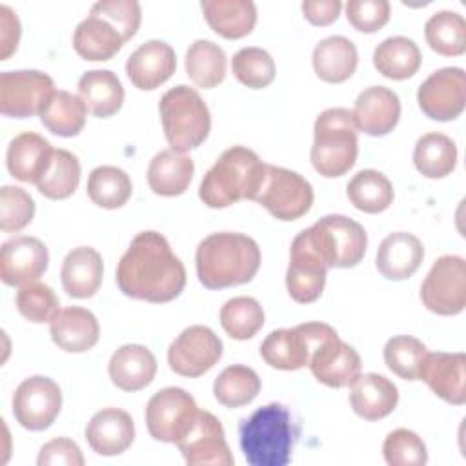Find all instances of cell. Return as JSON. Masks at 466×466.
Returning a JSON list of instances; mask_svg holds the SVG:
<instances>
[{
	"mask_svg": "<svg viewBox=\"0 0 466 466\" xmlns=\"http://www.w3.org/2000/svg\"><path fill=\"white\" fill-rule=\"evenodd\" d=\"M116 284L126 297L162 304L186 286V268L158 231H140L116 266Z\"/></svg>",
	"mask_w": 466,
	"mask_h": 466,
	"instance_id": "6da1fadb",
	"label": "cell"
},
{
	"mask_svg": "<svg viewBox=\"0 0 466 466\" xmlns=\"http://www.w3.org/2000/svg\"><path fill=\"white\" fill-rule=\"evenodd\" d=\"M197 277L208 289L249 282L260 268V248L244 233H211L197 248Z\"/></svg>",
	"mask_w": 466,
	"mask_h": 466,
	"instance_id": "7a4b0ae2",
	"label": "cell"
},
{
	"mask_svg": "<svg viewBox=\"0 0 466 466\" xmlns=\"http://www.w3.org/2000/svg\"><path fill=\"white\" fill-rule=\"evenodd\" d=\"M299 437L288 406L269 402L238 424L240 450L251 466H286Z\"/></svg>",
	"mask_w": 466,
	"mask_h": 466,
	"instance_id": "3957f363",
	"label": "cell"
},
{
	"mask_svg": "<svg viewBox=\"0 0 466 466\" xmlns=\"http://www.w3.org/2000/svg\"><path fill=\"white\" fill-rule=\"evenodd\" d=\"M266 175V162L244 146L226 149L204 175L198 197L213 209L228 208L238 200H255Z\"/></svg>",
	"mask_w": 466,
	"mask_h": 466,
	"instance_id": "277c9868",
	"label": "cell"
},
{
	"mask_svg": "<svg viewBox=\"0 0 466 466\" xmlns=\"http://www.w3.org/2000/svg\"><path fill=\"white\" fill-rule=\"evenodd\" d=\"M357 126L353 113L346 107L324 109L313 126L311 164L326 178L346 175L359 155Z\"/></svg>",
	"mask_w": 466,
	"mask_h": 466,
	"instance_id": "5b68a950",
	"label": "cell"
},
{
	"mask_svg": "<svg viewBox=\"0 0 466 466\" xmlns=\"http://www.w3.org/2000/svg\"><path fill=\"white\" fill-rule=\"evenodd\" d=\"M158 111L171 149L186 153L208 138L211 115L197 89L184 84L167 89L160 98Z\"/></svg>",
	"mask_w": 466,
	"mask_h": 466,
	"instance_id": "8992f818",
	"label": "cell"
},
{
	"mask_svg": "<svg viewBox=\"0 0 466 466\" xmlns=\"http://www.w3.org/2000/svg\"><path fill=\"white\" fill-rule=\"evenodd\" d=\"M302 235L326 268H353L366 253L368 235L364 228L344 215H326Z\"/></svg>",
	"mask_w": 466,
	"mask_h": 466,
	"instance_id": "52a82bcc",
	"label": "cell"
},
{
	"mask_svg": "<svg viewBox=\"0 0 466 466\" xmlns=\"http://www.w3.org/2000/svg\"><path fill=\"white\" fill-rule=\"evenodd\" d=\"M335 335L337 331L324 322H304L295 328H280L262 340L260 357L275 370H300L309 364L315 348Z\"/></svg>",
	"mask_w": 466,
	"mask_h": 466,
	"instance_id": "ba28073f",
	"label": "cell"
},
{
	"mask_svg": "<svg viewBox=\"0 0 466 466\" xmlns=\"http://www.w3.org/2000/svg\"><path fill=\"white\" fill-rule=\"evenodd\" d=\"M255 202L264 206L275 218L289 222L311 209L313 187L297 171L266 164V175Z\"/></svg>",
	"mask_w": 466,
	"mask_h": 466,
	"instance_id": "9c48e42d",
	"label": "cell"
},
{
	"mask_svg": "<svg viewBox=\"0 0 466 466\" xmlns=\"http://www.w3.org/2000/svg\"><path fill=\"white\" fill-rule=\"evenodd\" d=\"M422 304L437 315H459L466 306V262L457 255L439 257L420 284Z\"/></svg>",
	"mask_w": 466,
	"mask_h": 466,
	"instance_id": "30bf717a",
	"label": "cell"
},
{
	"mask_svg": "<svg viewBox=\"0 0 466 466\" xmlns=\"http://www.w3.org/2000/svg\"><path fill=\"white\" fill-rule=\"evenodd\" d=\"M198 413L195 399L182 388L158 390L146 406L147 431L155 441L177 444Z\"/></svg>",
	"mask_w": 466,
	"mask_h": 466,
	"instance_id": "8fae6325",
	"label": "cell"
},
{
	"mask_svg": "<svg viewBox=\"0 0 466 466\" xmlns=\"http://www.w3.org/2000/svg\"><path fill=\"white\" fill-rule=\"evenodd\" d=\"M55 91L53 78L42 71H4L0 75V111L13 118L40 115Z\"/></svg>",
	"mask_w": 466,
	"mask_h": 466,
	"instance_id": "7c38bea8",
	"label": "cell"
},
{
	"mask_svg": "<svg viewBox=\"0 0 466 466\" xmlns=\"http://www.w3.org/2000/svg\"><path fill=\"white\" fill-rule=\"evenodd\" d=\"M62 410V391L58 384L42 375L24 379L13 395V415L29 431L49 428Z\"/></svg>",
	"mask_w": 466,
	"mask_h": 466,
	"instance_id": "4fadbf2b",
	"label": "cell"
},
{
	"mask_svg": "<svg viewBox=\"0 0 466 466\" xmlns=\"http://www.w3.org/2000/svg\"><path fill=\"white\" fill-rule=\"evenodd\" d=\"M222 357V340L208 326L186 328L167 350L169 368L182 377L208 373Z\"/></svg>",
	"mask_w": 466,
	"mask_h": 466,
	"instance_id": "5bb4252c",
	"label": "cell"
},
{
	"mask_svg": "<svg viewBox=\"0 0 466 466\" xmlns=\"http://www.w3.org/2000/svg\"><path fill=\"white\" fill-rule=\"evenodd\" d=\"M417 102L431 120L448 122L457 118L466 106V73L462 67L433 71L419 87Z\"/></svg>",
	"mask_w": 466,
	"mask_h": 466,
	"instance_id": "9a60e30c",
	"label": "cell"
},
{
	"mask_svg": "<svg viewBox=\"0 0 466 466\" xmlns=\"http://www.w3.org/2000/svg\"><path fill=\"white\" fill-rule=\"evenodd\" d=\"M177 446L184 461L191 466H231L235 462L220 420L206 410H198L193 424Z\"/></svg>",
	"mask_w": 466,
	"mask_h": 466,
	"instance_id": "2e32d148",
	"label": "cell"
},
{
	"mask_svg": "<svg viewBox=\"0 0 466 466\" xmlns=\"http://www.w3.org/2000/svg\"><path fill=\"white\" fill-rule=\"evenodd\" d=\"M49 253L36 237L20 235L9 238L0 249V279L7 286H27L36 282L47 269Z\"/></svg>",
	"mask_w": 466,
	"mask_h": 466,
	"instance_id": "e0dca14e",
	"label": "cell"
},
{
	"mask_svg": "<svg viewBox=\"0 0 466 466\" xmlns=\"http://www.w3.org/2000/svg\"><path fill=\"white\" fill-rule=\"evenodd\" d=\"M326 264L306 242L302 231L293 238L289 249V266L286 271V288L289 297L299 304L315 302L326 284Z\"/></svg>",
	"mask_w": 466,
	"mask_h": 466,
	"instance_id": "ac0fdd59",
	"label": "cell"
},
{
	"mask_svg": "<svg viewBox=\"0 0 466 466\" xmlns=\"http://www.w3.org/2000/svg\"><path fill=\"white\" fill-rule=\"evenodd\" d=\"M419 379L442 400L455 406L466 402V355L462 351L426 353Z\"/></svg>",
	"mask_w": 466,
	"mask_h": 466,
	"instance_id": "d6986e66",
	"label": "cell"
},
{
	"mask_svg": "<svg viewBox=\"0 0 466 466\" xmlns=\"http://www.w3.org/2000/svg\"><path fill=\"white\" fill-rule=\"evenodd\" d=\"M308 366L313 377L329 388L350 386L362 368L359 353L340 340L339 335L319 344L311 353Z\"/></svg>",
	"mask_w": 466,
	"mask_h": 466,
	"instance_id": "ffe728a7",
	"label": "cell"
},
{
	"mask_svg": "<svg viewBox=\"0 0 466 466\" xmlns=\"http://www.w3.org/2000/svg\"><path fill=\"white\" fill-rule=\"evenodd\" d=\"M351 113L359 131L371 137H382L397 126L400 118V100L390 87L371 86L360 91Z\"/></svg>",
	"mask_w": 466,
	"mask_h": 466,
	"instance_id": "44dd1931",
	"label": "cell"
},
{
	"mask_svg": "<svg viewBox=\"0 0 466 466\" xmlns=\"http://www.w3.org/2000/svg\"><path fill=\"white\" fill-rule=\"evenodd\" d=\"M177 69V56L164 40H147L138 46L126 62V73L131 84L142 91L157 89L171 78Z\"/></svg>",
	"mask_w": 466,
	"mask_h": 466,
	"instance_id": "7402d4cb",
	"label": "cell"
},
{
	"mask_svg": "<svg viewBox=\"0 0 466 466\" xmlns=\"http://www.w3.org/2000/svg\"><path fill=\"white\" fill-rule=\"evenodd\" d=\"M84 435L95 453L113 457L124 453L133 444L135 424L127 411L104 408L91 417Z\"/></svg>",
	"mask_w": 466,
	"mask_h": 466,
	"instance_id": "603a6c76",
	"label": "cell"
},
{
	"mask_svg": "<svg viewBox=\"0 0 466 466\" xmlns=\"http://www.w3.org/2000/svg\"><path fill=\"white\" fill-rule=\"evenodd\" d=\"M53 146L42 135L25 131L16 135L5 153L9 173L27 184H38L53 160Z\"/></svg>",
	"mask_w": 466,
	"mask_h": 466,
	"instance_id": "cb8c5ba5",
	"label": "cell"
},
{
	"mask_svg": "<svg viewBox=\"0 0 466 466\" xmlns=\"http://www.w3.org/2000/svg\"><path fill=\"white\" fill-rule=\"evenodd\" d=\"M399 402L397 386L379 373H359L350 384V404L366 420L388 417Z\"/></svg>",
	"mask_w": 466,
	"mask_h": 466,
	"instance_id": "d4e9b609",
	"label": "cell"
},
{
	"mask_svg": "<svg viewBox=\"0 0 466 466\" xmlns=\"http://www.w3.org/2000/svg\"><path fill=\"white\" fill-rule=\"evenodd\" d=\"M49 333L60 350L69 353H84L98 342L100 326L89 309L71 306L58 309V313L51 319Z\"/></svg>",
	"mask_w": 466,
	"mask_h": 466,
	"instance_id": "484cf974",
	"label": "cell"
},
{
	"mask_svg": "<svg viewBox=\"0 0 466 466\" xmlns=\"http://www.w3.org/2000/svg\"><path fill=\"white\" fill-rule=\"evenodd\" d=\"M424 258L422 242L406 231L390 233L377 249V269L390 280L410 279Z\"/></svg>",
	"mask_w": 466,
	"mask_h": 466,
	"instance_id": "4316f807",
	"label": "cell"
},
{
	"mask_svg": "<svg viewBox=\"0 0 466 466\" xmlns=\"http://www.w3.org/2000/svg\"><path fill=\"white\" fill-rule=\"evenodd\" d=\"M111 382L124 391H138L149 386L157 373V359L142 344H124L107 364Z\"/></svg>",
	"mask_w": 466,
	"mask_h": 466,
	"instance_id": "83f0119b",
	"label": "cell"
},
{
	"mask_svg": "<svg viewBox=\"0 0 466 466\" xmlns=\"http://www.w3.org/2000/svg\"><path fill=\"white\" fill-rule=\"evenodd\" d=\"M102 275H104L102 257L95 248H89V246L73 248L66 255L60 269L62 288L73 299L93 297L102 284Z\"/></svg>",
	"mask_w": 466,
	"mask_h": 466,
	"instance_id": "f1b7e54d",
	"label": "cell"
},
{
	"mask_svg": "<svg viewBox=\"0 0 466 466\" xmlns=\"http://www.w3.org/2000/svg\"><path fill=\"white\" fill-rule=\"evenodd\" d=\"M120 31L104 16L89 13L73 33V47L84 58L91 62H104L113 58L124 46Z\"/></svg>",
	"mask_w": 466,
	"mask_h": 466,
	"instance_id": "f546056e",
	"label": "cell"
},
{
	"mask_svg": "<svg viewBox=\"0 0 466 466\" xmlns=\"http://www.w3.org/2000/svg\"><path fill=\"white\" fill-rule=\"evenodd\" d=\"M195 173L193 160L175 149L158 151L147 167V184L155 195L177 197L191 184Z\"/></svg>",
	"mask_w": 466,
	"mask_h": 466,
	"instance_id": "4dcf8cb0",
	"label": "cell"
},
{
	"mask_svg": "<svg viewBox=\"0 0 466 466\" xmlns=\"http://www.w3.org/2000/svg\"><path fill=\"white\" fill-rule=\"evenodd\" d=\"M200 7L209 27L229 40L249 35L257 24V7L251 0H202Z\"/></svg>",
	"mask_w": 466,
	"mask_h": 466,
	"instance_id": "1f68e13d",
	"label": "cell"
},
{
	"mask_svg": "<svg viewBox=\"0 0 466 466\" xmlns=\"http://www.w3.org/2000/svg\"><path fill=\"white\" fill-rule=\"evenodd\" d=\"M313 69L317 76L328 84L348 80L359 64L355 44L340 35L322 38L313 49Z\"/></svg>",
	"mask_w": 466,
	"mask_h": 466,
	"instance_id": "d6a6232c",
	"label": "cell"
},
{
	"mask_svg": "<svg viewBox=\"0 0 466 466\" xmlns=\"http://www.w3.org/2000/svg\"><path fill=\"white\" fill-rule=\"evenodd\" d=\"M78 96L84 100L89 113L98 118H107L122 107L124 87L113 71L91 69L78 80Z\"/></svg>",
	"mask_w": 466,
	"mask_h": 466,
	"instance_id": "836d02e7",
	"label": "cell"
},
{
	"mask_svg": "<svg viewBox=\"0 0 466 466\" xmlns=\"http://www.w3.org/2000/svg\"><path fill=\"white\" fill-rule=\"evenodd\" d=\"M420 49L408 36H390L373 51L375 69L391 80H406L420 67Z\"/></svg>",
	"mask_w": 466,
	"mask_h": 466,
	"instance_id": "e575fe53",
	"label": "cell"
},
{
	"mask_svg": "<svg viewBox=\"0 0 466 466\" xmlns=\"http://www.w3.org/2000/svg\"><path fill=\"white\" fill-rule=\"evenodd\" d=\"M87 107L84 100L69 91L58 89L40 111V120L47 131L58 137H76L86 124Z\"/></svg>",
	"mask_w": 466,
	"mask_h": 466,
	"instance_id": "d590c367",
	"label": "cell"
},
{
	"mask_svg": "<svg viewBox=\"0 0 466 466\" xmlns=\"http://www.w3.org/2000/svg\"><path fill=\"white\" fill-rule=\"evenodd\" d=\"M413 164L428 178L448 177L457 164V146L442 133H426L415 142Z\"/></svg>",
	"mask_w": 466,
	"mask_h": 466,
	"instance_id": "8d00e7d4",
	"label": "cell"
},
{
	"mask_svg": "<svg viewBox=\"0 0 466 466\" xmlns=\"http://www.w3.org/2000/svg\"><path fill=\"white\" fill-rule=\"evenodd\" d=\"M346 195L359 211L375 215L391 206L393 186L384 173L377 169H362L350 178Z\"/></svg>",
	"mask_w": 466,
	"mask_h": 466,
	"instance_id": "74e56055",
	"label": "cell"
},
{
	"mask_svg": "<svg viewBox=\"0 0 466 466\" xmlns=\"http://www.w3.org/2000/svg\"><path fill=\"white\" fill-rule=\"evenodd\" d=\"M186 73L195 86L211 89L218 86L226 76V53L224 49L211 42L198 38L186 53Z\"/></svg>",
	"mask_w": 466,
	"mask_h": 466,
	"instance_id": "f35d334b",
	"label": "cell"
},
{
	"mask_svg": "<svg viewBox=\"0 0 466 466\" xmlns=\"http://www.w3.org/2000/svg\"><path fill=\"white\" fill-rule=\"evenodd\" d=\"M424 36L435 53L459 56L466 51V20L455 11H437L428 18Z\"/></svg>",
	"mask_w": 466,
	"mask_h": 466,
	"instance_id": "ab89813d",
	"label": "cell"
},
{
	"mask_svg": "<svg viewBox=\"0 0 466 466\" xmlns=\"http://www.w3.org/2000/svg\"><path fill=\"white\" fill-rule=\"evenodd\" d=\"M260 391V379L255 370L244 364H231L213 382L215 399L226 408L249 404Z\"/></svg>",
	"mask_w": 466,
	"mask_h": 466,
	"instance_id": "60d3db41",
	"label": "cell"
},
{
	"mask_svg": "<svg viewBox=\"0 0 466 466\" xmlns=\"http://www.w3.org/2000/svg\"><path fill=\"white\" fill-rule=\"evenodd\" d=\"M131 193L133 184L129 175L116 166H98L89 173L87 197L100 208H122L129 200Z\"/></svg>",
	"mask_w": 466,
	"mask_h": 466,
	"instance_id": "b9f144b4",
	"label": "cell"
},
{
	"mask_svg": "<svg viewBox=\"0 0 466 466\" xmlns=\"http://www.w3.org/2000/svg\"><path fill=\"white\" fill-rule=\"evenodd\" d=\"M80 182V162L67 149H55L51 166L38 180V191L51 200H64L75 193Z\"/></svg>",
	"mask_w": 466,
	"mask_h": 466,
	"instance_id": "7bdbcfd3",
	"label": "cell"
},
{
	"mask_svg": "<svg viewBox=\"0 0 466 466\" xmlns=\"http://www.w3.org/2000/svg\"><path fill=\"white\" fill-rule=\"evenodd\" d=\"M224 331L237 340H248L264 326V309L251 297H233L220 308Z\"/></svg>",
	"mask_w": 466,
	"mask_h": 466,
	"instance_id": "ee69618b",
	"label": "cell"
},
{
	"mask_svg": "<svg viewBox=\"0 0 466 466\" xmlns=\"http://www.w3.org/2000/svg\"><path fill=\"white\" fill-rule=\"evenodd\" d=\"M426 346L411 335L391 337L384 346L386 366L404 380H419L420 366L426 357Z\"/></svg>",
	"mask_w": 466,
	"mask_h": 466,
	"instance_id": "f6af8a7d",
	"label": "cell"
},
{
	"mask_svg": "<svg viewBox=\"0 0 466 466\" xmlns=\"http://www.w3.org/2000/svg\"><path fill=\"white\" fill-rule=\"evenodd\" d=\"M231 71L240 84L251 89H262L275 78V62L262 47H242L233 55Z\"/></svg>",
	"mask_w": 466,
	"mask_h": 466,
	"instance_id": "bcb514c9",
	"label": "cell"
},
{
	"mask_svg": "<svg viewBox=\"0 0 466 466\" xmlns=\"http://www.w3.org/2000/svg\"><path fill=\"white\" fill-rule=\"evenodd\" d=\"M382 453L390 466H424L428 462L426 444L415 431L406 428H397L388 433Z\"/></svg>",
	"mask_w": 466,
	"mask_h": 466,
	"instance_id": "7dc6e473",
	"label": "cell"
},
{
	"mask_svg": "<svg viewBox=\"0 0 466 466\" xmlns=\"http://www.w3.org/2000/svg\"><path fill=\"white\" fill-rule=\"evenodd\" d=\"M58 297L55 291L42 282H31L22 286L16 293V308L24 319L35 324L51 322V319L58 313Z\"/></svg>",
	"mask_w": 466,
	"mask_h": 466,
	"instance_id": "c3c4849f",
	"label": "cell"
},
{
	"mask_svg": "<svg viewBox=\"0 0 466 466\" xmlns=\"http://www.w3.org/2000/svg\"><path fill=\"white\" fill-rule=\"evenodd\" d=\"M35 217V200L18 186L0 189V229L5 233L24 229Z\"/></svg>",
	"mask_w": 466,
	"mask_h": 466,
	"instance_id": "681fc988",
	"label": "cell"
},
{
	"mask_svg": "<svg viewBox=\"0 0 466 466\" xmlns=\"http://www.w3.org/2000/svg\"><path fill=\"white\" fill-rule=\"evenodd\" d=\"M89 13L109 20L120 31L126 42L137 35L142 20L140 4L137 0H102L93 4Z\"/></svg>",
	"mask_w": 466,
	"mask_h": 466,
	"instance_id": "f907efd6",
	"label": "cell"
},
{
	"mask_svg": "<svg viewBox=\"0 0 466 466\" xmlns=\"http://www.w3.org/2000/svg\"><path fill=\"white\" fill-rule=\"evenodd\" d=\"M348 22L360 33H375L390 20V2L386 0H350L346 4Z\"/></svg>",
	"mask_w": 466,
	"mask_h": 466,
	"instance_id": "816d5d0a",
	"label": "cell"
},
{
	"mask_svg": "<svg viewBox=\"0 0 466 466\" xmlns=\"http://www.w3.org/2000/svg\"><path fill=\"white\" fill-rule=\"evenodd\" d=\"M36 462H38V466H44V464L82 466L84 455L75 441L66 439V437H56L40 448Z\"/></svg>",
	"mask_w": 466,
	"mask_h": 466,
	"instance_id": "f5cc1de1",
	"label": "cell"
},
{
	"mask_svg": "<svg viewBox=\"0 0 466 466\" xmlns=\"http://www.w3.org/2000/svg\"><path fill=\"white\" fill-rule=\"evenodd\" d=\"M20 20L16 13L2 4L0 5V60H7L18 47L20 40Z\"/></svg>",
	"mask_w": 466,
	"mask_h": 466,
	"instance_id": "db71d44e",
	"label": "cell"
},
{
	"mask_svg": "<svg viewBox=\"0 0 466 466\" xmlns=\"http://www.w3.org/2000/svg\"><path fill=\"white\" fill-rule=\"evenodd\" d=\"M302 13L306 20L313 25H328L335 22L340 15L342 2L340 0H306L302 2Z\"/></svg>",
	"mask_w": 466,
	"mask_h": 466,
	"instance_id": "11a10c76",
	"label": "cell"
}]
</instances>
